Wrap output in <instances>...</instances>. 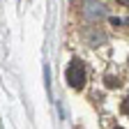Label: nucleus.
Masks as SVG:
<instances>
[{
    "label": "nucleus",
    "instance_id": "20e7f679",
    "mask_svg": "<svg viewBox=\"0 0 129 129\" xmlns=\"http://www.w3.org/2000/svg\"><path fill=\"white\" fill-rule=\"evenodd\" d=\"M118 3H120V5H129V0H118Z\"/></svg>",
    "mask_w": 129,
    "mask_h": 129
},
{
    "label": "nucleus",
    "instance_id": "f257e3e1",
    "mask_svg": "<svg viewBox=\"0 0 129 129\" xmlns=\"http://www.w3.org/2000/svg\"><path fill=\"white\" fill-rule=\"evenodd\" d=\"M67 83L74 88V90H81L85 85V69L78 60H74L69 67H67Z\"/></svg>",
    "mask_w": 129,
    "mask_h": 129
},
{
    "label": "nucleus",
    "instance_id": "7ed1b4c3",
    "mask_svg": "<svg viewBox=\"0 0 129 129\" xmlns=\"http://www.w3.org/2000/svg\"><path fill=\"white\" fill-rule=\"evenodd\" d=\"M122 113H127V115H129V97L122 102Z\"/></svg>",
    "mask_w": 129,
    "mask_h": 129
},
{
    "label": "nucleus",
    "instance_id": "39448f33",
    "mask_svg": "<svg viewBox=\"0 0 129 129\" xmlns=\"http://www.w3.org/2000/svg\"><path fill=\"white\" fill-rule=\"evenodd\" d=\"M115 129H122V127H115Z\"/></svg>",
    "mask_w": 129,
    "mask_h": 129
},
{
    "label": "nucleus",
    "instance_id": "f03ea898",
    "mask_svg": "<svg viewBox=\"0 0 129 129\" xmlns=\"http://www.w3.org/2000/svg\"><path fill=\"white\" fill-rule=\"evenodd\" d=\"M115 85H120V81L115 76H106V88H115Z\"/></svg>",
    "mask_w": 129,
    "mask_h": 129
}]
</instances>
